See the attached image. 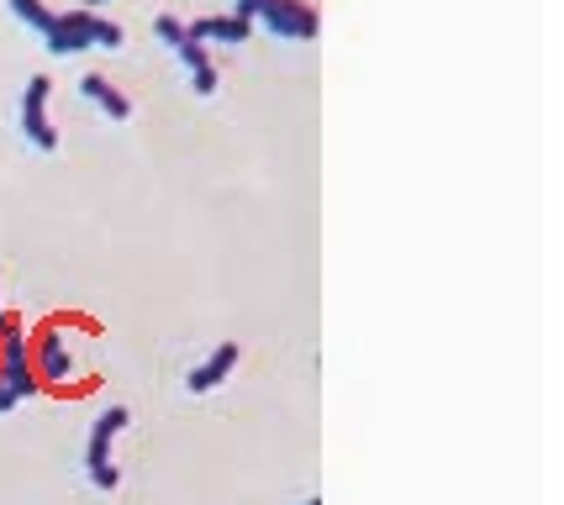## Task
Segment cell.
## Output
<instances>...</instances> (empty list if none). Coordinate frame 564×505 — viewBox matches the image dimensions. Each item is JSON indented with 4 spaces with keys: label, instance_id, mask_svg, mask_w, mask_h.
Returning <instances> with one entry per match:
<instances>
[{
    "label": "cell",
    "instance_id": "1",
    "mask_svg": "<svg viewBox=\"0 0 564 505\" xmlns=\"http://www.w3.org/2000/svg\"><path fill=\"white\" fill-rule=\"evenodd\" d=\"M74 327H85L90 332V321H74V316H58V321H43V327H32L26 332V353H32V374H37V385L53 389V385H69L74 380V342L69 332Z\"/></svg>",
    "mask_w": 564,
    "mask_h": 505
},
{
    "label": "cell",
    "instance_id": "2",
    "mask_svg": "<svg viewBox=\"0 0 564 505\" xmlns=\"http://www.w3.org/2000/svg\"><path fill=\"white\" fill-rule=\"evenodd\" d=\"M127 406H111L106 416H96V427H90V437H85V474H90V484L96 490H117L122 484V469L111 463V442L127 432Z\"/></svg>",
    "mask_w": 564,
    "mask_h": 505
},
{
    "label": "cell",
    "instance_id": "3",
    "mask_svg": "<svg viewBox=\"0 0 564 505\" xmlns=\"http://www.w3.org/2000/svg\"><path fill=\"white\" fill-rule=\"evenodd\" d=\"M259 22L270 26L274 37H285V43H312L322 32L317 6H306V0H264Z\"/></svg>",
    "mask_w": 564,
    "mask_h": 505
},
{
    "label": "cell",
    "instance_id": "4",
    "mask_svg": "<svg viewBox=\"0 0 564 505\" xmlns=\"http://www.w3.org/2000/svg\"><path fill=\"white\" fill-rule=\"evenodd\" d=\"M0 385L11 389L17 400H32V395H43L37 385V374H32V353H26V327L0 337Z\"/></svg>",
    "mask_w": 564,
    "mask_h": 505
},
{
    "label": "cell",
    "instance_id": "5",
    "mask_svg": "<svg viewBox=\"0 0 564 505\" xmlns=\"http://www.w3.org/2000/svg\"><path fill=\"white\" fill-rule=\"evenodd\" d=\"M48 96H53V79L48 74H32L22 90V132H26V143L43 147V153L58 147V132H53V121H48Z\"/></svg>",
    "mask_w": 564,
    "mask_h": 505
},
{
    "label": "cell",
    "instance_id": "6",
    "mask_svg": "<svg viewBox=\"0 0 564 505\" xmlns=\"http://www.w3.org/2000/svg\"><path fill=\"white\" fill-rule=\"evenodd\" d=\"M232 369H238V342H217V348H212V359H200L196 369H191L185 389H191V395H212Z\"/></svg>",
    "mask_w": 564,
    "mask_h": 505
},
{
    "label": "cell",
    "instance_id": "7",
    "mask_svg": "<svg viewBox=\"0 0 564 505\" xmlns=\"http://www.w3.org/2000/svg\"><path fill=\"white\" fill-rule=\"evenodd\" d=\"M43 43H48L53 58H74V53H85L90 48V11H64L58 26H53Z\"/></svg>",
    "mask_w": 564,
    "mask_h": 505
},
{
    "label": "cell",
    "instance_id": "8",
    "mask_svg": "<svg viewBox=\"0 0 564 505\" xmlns=\"http://www.w3.org/2000/svg\"><path fill=\"white\" fill-rule=\"evenodd\" d=\"M185 37H196V43H227V48H243L248 37H253V26L238 22V17H200V22L185 26Z\"/></svg>",
    "mask_w": 564,
    "mask_h": 505
},
{
    "label": "cell",
    "instance_id": "9",
    "mask_svg": "<svg viewBox=\"0 0 564 505\" xmlns=\"http://www.w3.org/2000/svg\"><path fill=\"white\" fill-rule=\"evenodd\" d=\"M79 96L90 100V106H100V111H106L111 121H127V117H132V100H127L122 90L106 79V74H85V79H79Z\"/></svg>",
    "mask_w": 564,
    "mask_h": 505
},
{
    "label": "cell",
    "instance_id": "10",
    "mask_svg": "<svg viewBox=\"0 0 564 505\" xmlns=\"http://www.w3.org/2000/svg\"><path fill=\"white\" fill-rule=\"evenodd\" d=\"M174 53H180V64L191 69L196 96H217V64H212V48H206V43H196V37H185Z\"/></svg>",
    "mask_w": 564,
    "mask_h": 505
},
{
    "label": "cell",
    "instance_id": "11",
    "mask_svg": "<svg viewBox=\"0 0 564 505\" xmlns=\"http://www.w3.org/2000/svg\"><path fill=\"white\" fill-rule=\"evenodd\" d=\"M6 6H11V11H17V17H22V22L37 32V37H48L53 26H58V17H53L43 0H6Z\"/></svg>",
    "mask_w": 564,
    "mask_h": 505
},
{
    "label": "cell",
    "instance_id": "12",
    "mask_svg": "<svg viewBox=\"0 0 564 505\" xmlns=\"http://www.w3.org/2000/svg\"><path fill=\"white\" fill-rule=\"evenodd\" d=\"M90 48H122V26L90 11Z\"/></svg>",
    "mask_w": 564,
    "mask_h": 505
},
{
    "label": "cell",
    "instance_id": "13",
    "mask_svg": "<svg viewBox=\"0 0 564 505\" xmlns=\"http://www.w3.org/2000/svg\"><path fill=\"white\" fill-rule=\"evenodd\" d=\"M153 32H159V43H170V48L185 43V22H174L170 11H164V17H153Z\"/></svg>",
    "mask_w": 564,
    "mask_h": 505
},
{
    "label": "cell",
    "instance_id": "14",
    "mask_svg": "<svg viewBox=\"0 0 564 505\" xmlns=\"http://www.w3.org/2000/svg\"><path fill=\"white\" fill-rule=\"evenodd\" d=\"M259 11H264V0H238V6H232V11H227V17H238V22H259Z\"/></svg>",
    "mask_w": 564,
    "mask_h": 505
},
{
    "label": "cell",
    "instance_id": "15",
    "mask_svg": "<svg viewBox=\"0 0 564 505\" xmlns=\"http://www.w3.org/2000/svg\"><path fill=\"white\" fill-rule=\"evenodd\" d=\"M90 6H111V0H85V11H90Z\"/></svg>",
    "mask_w": 564,
    "mask_h": 505
},
{
    "label": "cell",
    "instance_id": "16",
    "mask_svg": "<svg viewBox=\"0 0 564 505\" xmlns=\"http://www.w3.org/2000/svg\"><path fill=\"white\" fill-rule=\"evenodd\" d=\"M301 505H322V501H301Z\"/></svg>",
    "mask_w": 564,
    "mask_h": 505
},
{
    "label": "cell",
    "instance_id": "17",
    "mask_svg": "<svg viewBox=\"0 0 564 505\" xmlns=\"http://www.w3.org/2000/svg\"><path fill=\"white\" fill-rule=\"evenodd\" d=\"M0 311H6V306H0Z\"/></svg>",
    "mask_w": 564,
    "mask_h": 505
}]
</instances>
